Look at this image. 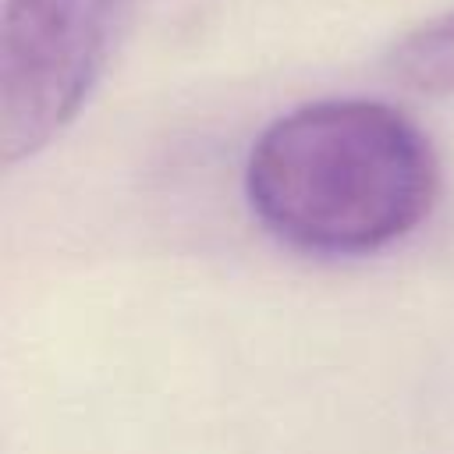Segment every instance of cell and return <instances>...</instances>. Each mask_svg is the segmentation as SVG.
<instances>
[{
    "label": "cell",
    "mask_w": 454,
    "mask_h": 454,
    "mask_svg": "<svg viewBox=\"0 0 454 454\" xmlns=\"http://www.w3.org/2000/svg\"><path fill=\"white\" fill-rule=\"evenodd\" d=\"M440 163L426 131L380 99H319L270 121L245 160L252 216L309 255H369L433 213Z\"/></svg>",
    "instance_id": "cell-1"
},
{
    "label": "cell",
    "mask_w": 454,
    "mask_h": 454,
    "mask_svg": "<svg viewBox=\"0 0 454 454\" xmlns=\"http://www.w3.org/2000/svg\"><path fill=\"white\" fill-rule=\"evenodd\" d=\"M131 0H4L0 160L39 156L89 103Z\"/></svg>",
    "instance_id": "cell-2"
},
{
    "label": "cell",
    "mask_w": 454,
    "mask_h": 454,
    "mask_svg": "<svg viewBox=\"0 0 454 454\" xmlns=\"http://www.w3.org/2000/svg\"><path fill=\"white\" fill-rule=\"evenodd\" d=\"M387 67L401 85L415 92H454V11L419 25L401 43H394Z\"/></svg>",
    "instance_id": "cell-3"
}]
</instances>
